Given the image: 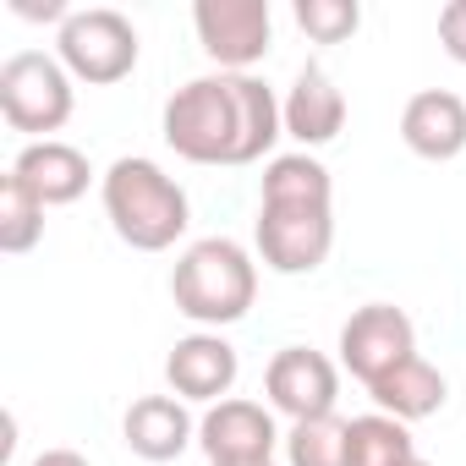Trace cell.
<instances>
[{
	"label": "cell",
	"mask_w": 466,
	"mask_h": 466,
	"mask_svg": "<svg viewBox=\"0 0 466 466\" xmlns=\"http://www.w3.org/2000/svg\"><path fill=\"white\" fill-rule=\"evenodd\" d=\"M170 302L198 329L242 324L258 302V258L237 237H203L170 269Z\"/></svg>",
	"instance_id": "277c9868"
},
{
	"label": "cell",
	"mask_w": 466,
	"mask_h": 466,
	"mask_svg": "<svg viewBox=\"0 0 466 466\" xmlns=\"http://www.w3.org/2000/svg\"><path fill=\"white\" fill-rule=\"evenodd\" d=\"M280 116H286V137H291L302 154H313V148H329V143L346 132V94H340V83H335L319 61H308V66L297 72V83L286 88Z\"/></svg>",
	"instance_id": "7c38bea8"
},
{
	"label": "cell",
	"mask_w": 466,
	"mask_h": 466,
	"mask_svg": "<svg viewBox=\"0 0 466 466\" xmlns=\"http://www.w3.org/2000/svg\"><path fill=\"white\" fill-rule=\"evenodd\" d=\"M77 110V77L61 66V56L17 50L0 61V116L12 132H28L34 143H50Z\"/></svg>",
	"instance_id": "5b68a950"
},
{
	"label": "cell",
	"mask_w": 466,
	"mask_h": 466,
	"mask_svg": "<svg viewBox=\"0 0 466 466\" xmlns=\"http://www.w3.org/2000/svg\"><path fill=\"white\" fill-rule=\"evenodd\" d=\"M400 143L417 154V159H461L466 154V99L450 94V88H422L406 99L400 110Z\"/></svg>",
	"instance_id": "5bb4252c"
},
{
	"label": "cell",
	"mask_w": 466,
	"mask_h": 466,
	"mask_svg": "<svg viewBox=\"0 0 466 466\" xmlns=\"http://www.w3.org/2000/svg\"><path fill=\"white\" fill-rule=\"evenodd\" d=\"M121 439H127V450L137 461L165 466V461H176V455H187L198 444V417H192V406L181 395H143V400L127 406Z\"/></svg>",
	"instance_id": "4fadbf2b"
},
{
	"label": "cell",
	"mask_w": 466,
	"mask_h": 466,
	"mask_svg": "<svg viewBox=\"0 0 466 466\" xmlns=\"http://www.w3.org/2000/svg\"><path fill=\"white\" fill-rule=\"evenodd\" d=\"M28 466H94V461H88V455H77V450H61V444H56V450H45V455H34Z\"/></svg>",
	"instance_id": "603a6c76"
},
{
	"label": "cell",
	"mask_w": 466,
	"mask_h": 466,
	"mask_svg": "<svg viewBox=\"0 0 466 466\" xmlns=\"http://www.w3.org/2000/svg\"><path fill=\"white\" fill-rule=\"evenodd\" d=\"M291 17H297V28L313 45H346L362 28V6H357V0H297Z\"/></svg>",
	"instance_id": "ffe728a7"
},
{
	"label": "cell",
	"mask_w": 466,
	"mask_h": 466,
	"mask_svg": "<svg viewBox=\"0 0 466 466\" xmlns=\"http://www.w3.org/2000/svg\"><path fill=\"white\" fill-rule=\"evenodd\" d=\"M192 28H198L203 56L219 72H253L269 56V45H275L269 0H198Z\"/></svg>",
	"instance_id": "52a82bcc"
},
{
	"label": "cell",
	"mask_w": 466,
	"mask_h": 466,
	"mask_svg": "<svg viewBox=\"0 0 466 466\" xmlns=\"http://www.w3.org/2000/svg\"><path fill=\"white\" fill-rule=\"evenodd\" d=\"M12 12H17V17H28V23H56V28L72 17L66 0H12Z\"/></svg>",
	"instance_id": "7402d4cb"
},
{
	"label": "cell",
	"mask_w": 466,
	"mask_h": 466,
	"mask_svg": "<svg viewBox=\"0 0 466 466\" xmlns=\"http://www.w3.org/2000/svg\"><path fill=\"white\" fill-rule=\"evenodd\" d=\"M286 466H351L346 417H313L286 428Z\"/></svg>",
	"instance_id": "d6986e66"
},
{
	"label": "cell",
	"mask_w": 466,
	"mask_h": 466,
	"mask_svg": "<svg viewBox=\"0 0 466 466\" xmlns=\"http://www.w3.org/2000/svg\"><path fill=\"white\" fill-rule=\"evenodd\" d=\"M368 395H373V411H384V417H400L406 428L411 422H422V417H439L444 411V400H450V379L417 351V357H406L400 368H390L384 379H373L368 384Z\"/></svg>",
	"instance_id": "2e32d148"
},
{
	"label": "cell",
	"mask_w": 466,
	"mask_h": 466,
	"mask_svg": "<svg viewBox=\"0 0 466 466\" xmlns=\"http://www.w3.org/2000/svg\"><path fill=\"white\" fill-rule=\"evenodd\" d=\"M39 242H45V203L6 170V176H0V253L23 258Z\"/></svg>",
	"instance_id": "ac0fdd59"
},
{
	"label": "cell",
	"mask_w": 466,
	"mask_h": 466,
	"mask_svg": "<svg viewBox=\"0 0 466 466\" xmlns=\"http://www.w3.org/2000/svg\"><path fill=\"white\" fill-rule=\"evenodd\" d=\"M346 444H351V466H406L417 461V439L400 417L368 411L346 422Z\"/></svg>",
	"instance_id": "e0dca14e"
},
{
	"label": "cell",
	"mask_w": 466,
	"mask_h": 466,
	"mask_svg": "<svg viewBox=\"0 0 466 466\" xmlns=\"http://www.w3.org/2000/svg\"><path fill=\"white\" fill-rule=\"evenodd\" d=\"M406 357H417V324L395 302H368L340 324V368L351 379L373 384L390 368H400Z\"/></svg>",
	"instance_id": "30bf717a"
},
{
	"label": "cell",
	"mask_w": 466,
	"mask_h": 466,
	"mask_svg": "<svg viewBox=\"0 0 466 466\" xmlns=\"http://www.w3.org/2000/svg\"><path fill=\"white\" fill-rule=\"evenodd\" d=\"M258 264L297 280L319 275L335 248V181L319 154H275L258 176V219H253Z\"/></svg>",
	"instance_id": "7a4b0ae2"
},
{
	"label": "cell",
	"mask_w": 466,
	"mask_h": 466,
	"mask_svg": "<svg viewBox=\"0 0 466 466\" xmlns=\"http://www.w3.org/2000/svg\"><path fill=\"white\" fill-rule=\"evenodd\" d=\"M237 379H242V357H237V346H230L219 329H192L165 357V384L187 406H219V400H230Z\"/></svg>",
	"instance_id": "8fae6325"
},
{
	"label": "cell",
	"mask_w": 466,
	"mask_h": 466,
	"mask_svg": "<svg viewBox=\"0 0 466 466\" xmlns=\"http://www.w3.org/2000/svg\"><path fill=\"white\" fill-rule=\"evenodd\" d=\"M280 444L286 433L275 411L248 395H230L198 417V450L208 455V466H258V461H275Z\"/></svg>",
	"instance_id": "ba28073f"
},
{
	"label": "cell",
	"mask_w": 466,
	"mask_h": 466,
	"mask_svg": "<svg viewBox=\"0 0 466 466\" xmlns=\"http://www.w3.org/2000/svg\"><path fill=\"white\" fill-rule=\"evenodd\" d=\"M12 176H17L45 208H66V203H77V198L88 192L94 165H88V154H83L77 143L50 137V143H28V148L12 159Z\"/></svg>",
	"instance_id": "9a60e30c"
},
{
	"label": "cell",
	"mask_w": 466,
	"mask_h": 466,
	"mask_svg": "<svg viewBox=\"0 0 466 466\" xmlns=\"http://www.w3.org/2000/svg\"><path fill=\"white\" fill-rule=\"evenodd\" d=\"M439 45L455 66H466V0H450L439 12Z\"/></svg>",
	"instance_id": "44dd1931"
},
{
	"label": "cell",
	"mask_w": 466,
	"mask_h": 466,
	"mask_svg": "<svg viewBox=\"0 0 466 466\" xmlns=\"http://www.w3.org/2000/svg\"><path fill=\"white\" fill-rule=\"evenodd\" d=\"M258 466H275V461H258Z\"/></svg>",
	"instance_id": "d4e9b609"
},
{
	"label": "cell",
	"mask_w": 466,
	"mask_h": 466,
	"mask_svg": "<svg viewBox=\"0 0 466 466\" xmlns=\"http://www.w3.org/2000/svg\"><path fill=\"white\" fill-rule=\"evenodd\" d=\"M99 203L110 230L132 253H170L192 225L187 187L159 159H143V154H121L99 176Z\"/></svg>",
	"instance_id": "3957f363"
},
{
	"label": "cell",
	"mask_w": 466,
	"mask_h": 466,
	"mask_svg": "<svg viewBox=\"0 0 466 466\" xmlns=\"http://www.w3.org/2000/svg\"><path fill=\"white\" fill-rule=\"evenodd\" d=\"M165 143L187 165H269L286 137L280 94L253 72H208L181 83L159 116Z\"/></svg>",
	"instance_id": "6da1fadb"
},
{
	"label": "cell",
	"mask_w": 466,
	"mask_h": 466,
	"mask_svg": "<svg viewBox=\"0 0 466 466\" xmlns=\"http://www.w3.org/2000/svg\"><path fill=\"white\" fill-rule=\"evenodd\" d=\"M406 466H433V461H422V455H417V461H406Z\"/></svg>",
	"instance_id": "cb8c5ba5"
},
{
	"label": "cell",
	"mask_w": 466,
	"mask_h": 466,
	"mask_svg": "<svg viewBox=\"0 0 466 466\" xmlns=\"http://www.w3.org/2000/svg\"><path fill=\"white\" fill-rule=\"evenodd\" d=\"M264 395L269 411L286 422H313V417H335L340 400V368L313 351V346H280L264 368Z\"/></svg>",
	"instance_id": "9c48e42d"
},
{
	"label": "cell",
	"mask_w": 466,
	"mask_h": 466,
	"mask_svg": "<svg viewBox=\"0 0 466 466\" xmlns=\"http://www.w3.org/2000/svg\"><path fill=\"white\" fill-rule=\"evenodd\" d=\"M56 56H61V66L77 83L110 88V83H121V77L137 72L143 39H137L132 17H121L116 6H83V12H72L56 28Z\"/></svg>",
	"instance_id": "8992f818"
}]
</instances>
